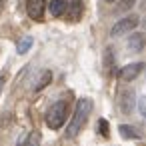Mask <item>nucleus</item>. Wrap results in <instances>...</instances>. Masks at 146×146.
<instances>
[{"instance_id": "10", "label": "nucleus", "mask_w": 146, "mask_h": 146, "mask_svg": "<svg viewBox=\"0 0 146 146\" xmlns=\"http://www.w3.org/2000/svg\"><path fill=\"white\" fill-rule=\"evenodd\" d=\"M82 16V0H72L70 6V20H78Z\"/></svg>"}, {"instance_id": "14", "label": "nucleus", "mask_w": 146, "mask_h": 146, "mask_svg": "<svg viewBox=\"0 0 146 146\" xmlns=\"http://www.w3.org/2000/svg\"><path fill=\"white\" fill-rule=\"evenodd\" d=\"M24 146H40V132H38V130L30 132L28 138H26V144H24Z\"/></svg>"}, {"instance_id": "12", "label": "nucleus", "mask_w": 146, "mask_h": 146, "mask_svg": "<svg viewBox=\"0 0 146 146\" xmlns=\"http://www.w3.org/2000/svg\"><path fill=\"white\" fill-rule=\"evenodd\" d=\"M32 48V38L30 36H26V38H22L20 42H18V46H16V50H18V54H24V52H28Z\"/></svg>"}, {"instance_id": "17", "label": "nucleus", "mask_w": 146, "mask_h": 146, "mask_svg": "<svg viewBox=\"0 0 146 146\" xmlns=\"http://www.w3.org/2000/svg\"><path fill=\"white\" fill-rule=\"evenodd\" d=\"M2 80H4V78H2V76H0V86H2Z\"/></svg>"}, {"instance_id": "7", "label": "nucleus", "mask_w": 146, "mask_h": 146, "mask_svg": "<svg viewBox=\"0 0 146 146\" xmlns=\"http://www.w3.org/2000/svg\"><path fill=\"white\" fill-rule=\"evenodd\" d=\"M144 44H146V34H142V32H134L128 38V48L134 50V52H140L144 48Z\"/></svg>"}, {"instance_id": "19", "label": "nucleus", "mask_w": 146, "mask_h": 146, "mask_svg": "<svg viewBox=\"0 0 146 146\" xmlns=\"http://www.w3.org/2000/svg\"><path fill=\"white\" fill-rule=\"evenodd\" d=\"M2 2H4V0H0V6H2Z\"/></svg>"}, {"instance_id": "11", "label": "nucleus", "mask_w": 146, "mask_h": 146, "mask_svg": "<svg viewBox=\"0 0 146 146\" xmlns=\"http://www.w3.org/2000/svg\"><path fill=\"white\" fill-rule=\"evenodd\" d=\"M118 132H120L124 138H140L138 130H136V128H132V126H128V124H122V126L118 128Z\"/></svg>"}, {"instance_id": "1", "label": "nucleus", "mask_w": 146, "mask_h": 146, "mask_svg": "<svg viewBox=\"0 0 146 146\" xmlns=\"http://www.w3.org/2000/svg\"><path fill=\"white\" fill-rule=\"evenodd\" d=\"M90 112H92V102H90L88 98H82V100L78 102V106H76L74 116L70 118L68 128H66V136H68V138H74V136L82 130V126L86 124V118H88Z\"/></svg>"}, {"instance_id": "2", "label": "nucleus", "mask_w": 146, "mask_h": 146, "mask_svg": "<svg viewBox=\"0 0 146 146\" xmlns=\"http://www.w3.org/2000/svg\"><path fill=\"white\" fill-rule=\"evenodd\" d=\"M66 116H68V104H66L64 100L54 102V104L48 108V112H46V124H48V128L58 130V128L66 122Z\"/></svg>"}, {"instance_id": "5", "label": "nucleus", "mask_w": 146, "mask_h": 146, "mask_svg": "<svg viewBox=\"0 0 146 146\" xmlns=\"http://www.w3.org/2000/svg\"><path fill=\"white\" fill-rule=\"evenodd\" d=\"M44 8H46V0H28L26 2V12L32 20H42Z\"/></svg>"}, {"instance_id": "15", "label": "nucleus", "mask_w": 146, "mask_h": 146, "mask_svg": "<svg viewBox=\"0 0 146 146\" xmlns=\"http://www.w3.org/2000/svg\"><path fill=\"white\" fill-rule=\"evenodd\" d=\"M98 130H100V134H102L104 138L110 136V130H108V122H106V120H100V122H98Z\"/></svg>"}, {"instance_id": "16", "label": "nucleus", "mask_w": 146, "mask_h": 146, "mask_svg": "<svg viewBox=\"0 0 146 146\" xmlns=\"http://www.w3.org/2000/svg\"><path fill=\"white\" fill-rule=\"evenodd\" d=\"M138 108H140V114L146 118V96H142V98H140V102H138Z\"/></svg>"}, {"instance_id": "9", "label": "nucleus", "mask_w": 146, "mask_h": 146, "mask_svg": "<svg viewBox=\"0 0 146 146\" xmlns=\"http://www.w3.org/2000/svg\"><path fill=\"white\" fill-rule=\"evenodd\" d=\"M50 80H52V72H50V70H44V72L40 74V78L36 80L34 90H36V92H38V90H42L44 86H48V84H50Z\"/></svg>"}, {"instance_id": "6", "label": "nucleus", "mask_w": 146, "mask_h": 146, "mask_svg": "<svg viewBox=\"0 0 146 146\" xmlns=\"http://www.w3.org/2000/svg\"><path fill=\"white\" fill-rule=\"evenodd\" d=\"M118 106L124 114H130L134 110V92L132 90H120L118 92Z\"/></svg>"}, {"instance_id": "4", "label": "nucleus", "mask_w": 146, "mask_h": 146, "mask_svg": "<svg viewBox=\"0 0 146 146\" xmlns=\"http://www.w3.org/2000/svg\"><path fill=\"white\" fill-rule=\"evenodd\" d=\"M144 62H134V64H128V66H124V68H120L118 70V78L120 80H124V82H130V80H134L142 70H144Z\"/></svg>"}, {"instance_id": "18", "label": "nucleus", "mask_w": 146, "mask_h": 146, "mask_svg": "<svg viewBox=\"0 0 146 146\" xmlns=\"http://www.w3.org/2000/svg\"><path fill=\"white\" fill-rule=\"evenodd\" d=\"M106 2H116V0H106Z\"/></svg>"}, {"instance_id": "13", "label": "nucleus", "mask_w": 146, "mask_h": 146, "mask_svg": "<svg viewBox=\"0 0 146 146\" xmlns=\"http://www.w3.org/2000/svg\"><path fill=\"white\" fill-rule=\"evenodd\" d=\"M134 4H136V0H118L116 10L118 12H128L130 8H134Z\"/></svg>"}, {"instance_id": "3", "label": "nucleus", "mask_w": 146, "mask_h": 146, "mask_svg": "<svg viewBox=\"0 0 146 146\" xmlns=\"http://www.w3.org/2000/svg\"><path fill=\"white\" fill-rule=\"evenodd\" d=\"M138 26V18L136 16H126V18H122V20H118L114 26H112V30H110V34L116 38V36H122V34H126V32H130V30H134Z\"/></svg>"}, {"instance_id": "8", "label": "nucleus", "mask_w": 146, "mask_h": 146, "mask_svg": "<svg viewBox=\"0 0 146 146\" xmlns=\"http://www.w3.org/2000/svg\"><path fill=\"white\" fill-rule=\"evenodd\" d=\"M48 8H50V14L58 18V16H62L68 10V0H50Z\"/></svg>"}]
</instances>
